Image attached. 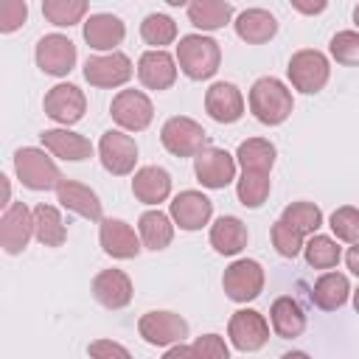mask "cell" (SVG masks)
<instances>
[{
  "label": "cell",
  "instance_id": "cell-1",
  "mask_svg": "<svg viewBox=\"0 0 359 359\" xmlns=\"http://www.w3.org/2000/svg\"><path fill=\"white\" fill-rule=\"evenodd\" d=\"M294 109V98L292 90L275 79V76H261L252 81L250 87V112L255 115V121H261L264 126H280Z\"/></svg>",
  "mask_w": 359,
  "mask_h": 359
},
{
  "label": "cell",
  "instance_id": "cell-2",
  "mask_svg": "<svg viewBox=\"0 0 359 359\" xmlns=\"http://www.w3.org/2000/svg\"><path fill=\"white\" fill-rule=\"evenodd\" d=\"M177 65L191 81L213 79L222 65V48L213 36L205 34H185L177 45Z\"/></svg>",
  "mask_w": 359,
  "mask_h": 359
},
{
  "label": "cell",
  "instance_id": "cell-3",
  "mask_svg": "<svg viewBox=\"0 0 359 359\" xmlns=\"http://www.w3.org/2000/svg\"><path fill=\"white\" fill-rule=\"evenodd\" d=\"M14 174L28 191H50L65 180L53 157L36 146H22L14 151Z\"/></svg>",
  "mask_w": 359,
  "mask_h": 359
},
{
  "label": "cell",
  "instance_id": "cell-4",
  "mask_svg": "<svg viewBox=\"0 0 359 359\" xmlns=\"http://www.w3.org/2000/svg\"><path fill=\"white\" fill-rule=\"evenodd\" d=\"M286 76H289L294 90H300L306 95H314L328 84V76H331L328 56L323 50H317V48L294 50L289 65H286Z\"/></svg>",
  "mask_w": 359,
  "mask_h": 359
},
{
  "label": "cell",
  "instance_id": "cell-5",
  "mask_svg": "<svg viewBox=\"0 0 359 359\" xmlns=\"http://www.w3.org/2000/svg\"><path fill=\"white\" fill-rule=\"evenodd\" d=\"M160 143L174 157H196L208 149V132L188 115H174L160 129Z\"/></svg>",
  "mask_w": 359,
  "mask_h": 359
},
{
  "label": "cell",
  "instance_id": "cell-6",
  "mask_svg": "<svg viewBox=\"0 0 359 359\" xmlns=\"http://www.w3.org/2000/svg\"><path fill=\"white\" fill-rule=\"evenodd\" d=\"M264 266L255 258H236L222 275V289L233 303H250L264 292Z\"/></svg>",
  "mask_w": 359,
  "mask_h": 359
},
{
  "label": "cell",
  "instance_id": "cell-7",
  "mask_svg": "<svg viewBox=\"0 0 359 359\" xmlns=\"http://www.w3.org/2000/svg\"><path fill=\"white\" fill-rule=\"evenodd\" d=\"M98 157H101L104 171H109L112 177H126V174L135 171L137 143H135L132 135H126L121 129H109L98 140Z\"/></svg>",
  "mask_w": 359,
  "mask_h": 359
},
{
  "label": "cell",
  "instance_id": "cell-8",
  "mask_svg": "<svg viewBox=\"0 0 359 359\" xmlns=\"http://www.w3.org/2000/svg\"><path fill=\"white\" fill-rule=\"evenodd\" d=\"M42 109L50 121L62 123V126H70V123H79L87 112V98L81 93V87L70 84V81H62V84H53L45 98H42Z\"/></svg>",
  "mask_w": 359,
  "mask_h": 359
},
{
  "label": "cell",
  "instance_id": "cell-9",
  "mask_svg": "<svg viewBox=\"0 0 359 359\" xmlns=\"http://www.w3.org/2000/svg\"><path fill=\"white\" fill-rule=\"evenodd\" d=\"M112 121L126 132H143L154 118V104L143 90H121L109 104Z\"/></svg>",
  "mask_w": 359,
  "mask_h": 359
},
{
  "label": "cell",
  "instance_id": "cell-10",
  "mask_svg": "<svg viewBox=\"0 0 359 359\" xmlns=\"http://www.w3.org/2000/svg\"><path fill=\"white\" fill-rule=\"evenodd\" d=\"M227 337H230L233 348L252 353L269 342V323L255 309H238V311H233V317L227 323Z\"/></svg>",
  "mask_w": 359,
  "mask_h": 359
},
{
  "label": "cell",
  "instance_id": "cell-11",
  "mask_svg": "<svg viewBox=\"0 0 359 359\" xmlns=\"http://www.w3.org/2000/svg\"><path fill=\"white\" fill-rule=\"evenodd\" d=\"M135 67H132V59L121 50H112V53H95V56H87L84 62V79L93 84V87H121L132 79Z\"/></svg>",
  "mask_w": 359,
  "mask_h": 359
},
{
  "label": "cell",
  "instance_id": "cell-12",
  "mask_svg": "<svg viewBox=\"0 0 359 359\" xmlns=\"http://www.w3.org/2000/svg\"><path fill=\"white\" fill-rule=\"evenodd\" d=\"M137 334L154 348L180 345L188 337V323L177 311H146L137 320Z\"/></svg>",
  "mask_w": 359,
  "mask_h": 359
},
{
  "label": "cell",
  "instance_id": "cell-13",
  "mask_svg": "<svg viewBox=\"0 0 359 359\" xmlns=\"http://www.w3.org/2000/svg\"><path fill=\"white\" fill-rule=\"evenodd\" d=\"M194 174L202 182V188L222 191L236 180V157L227 149L208 146L194 157Z\"/></svg>",
  "mask_w": 359,
  "mask_h": 359
},
{
  "label": "cell",
  "instance_id": "cell-14",
  "mask_svg": "<svg viewBox=\"0 0 359 359\" xmlns=\"http://www.w3.org/2000/svg\"><path fill=\"white\" fill-rule=\"evenodd\" d=\"M34 238V210L25 202H11L0 216V247L8 255H20Z\"/></svg>",
  "mask_w": 359,
  "mask_h": 359
},
{
  "label": "cell",
  "instance_id": "cell-15",
  "mask_svg": "<svg viewBox=\"0 0 359 359\" xmlns=\"http://www.w3.org/2000/svg\"><path fill=\"white\" fill-rule=\"evenodd\" d=\"M76 45L65 34H45L34 50L36 67L48 76H67L76 67Z\"/></svg>",
  "mask_w": 359,
  "mask_h": 359
},
{
  "label": "cell",
  "instance_id": "cell-16",
  "mask_svg": "<svg viewBox=\"0 0 359 359\" xmlns=\"http://www.w3.org/2000/svg\"><path fill=\"white\" fill-rule=\"evenodd\" d=\"M168 216H171V222H174L180 230L194 233V230H202V227L210 222V216H213V202H210L202 191L188 188V191H180V194L171 199Z\"/></svg>",
  "mask_w": 359,
  "mask_h": 359
},
{
  "label": "cell",
  "instance_id": "cell-17",
  "mask_svg": "<svg viewBox=\"0 0 359 359\" xmlns=\"http://www.w3.org/2000/svg\"><path fill=\"white\" fill-rule=\"evenodd\" d=\"M98 241H101V250H104L109 258H118V261L137 258L140 250H143L140 236H137V233L132 230V224H126L123 219H101Z\"/></svg>",
  "mask_w": 359,
  "mask_h": 359
},
{
  "label": "cell",
  "instance_id": "cell-18",
  "mask_svg": "<svg viewBox=\"0 0 359 359\" xmlns=\"http://www.w3.org/2000/svg\"><path fill=\"white\" fill-rule=\"evenodd\" d=\"M137 79L146 90H168L177 81V56L168 50H143L137 59Z\"/></svg>",
  "mask_w": 359,
  "mask_h": 359
},
{
  "label": "cell",
  "instance_id": "cell-19",
  "mask_svg": "<svg viewBox=\"0 0 359 359\" xmlns=\"http://www.w3.org/2000/svg\"><path fill=\"white\" fill-rule=\"evenodd\" d=\"M205 112L216 123H236L244 115V95L233 81H216L205 93Z\"/></svg>",
  "mask_w": 359,
  "mask_h": 359
},
{
  "label": "cell",
  "instance_id": "cell-20",
  "mask_svg": "<svg viewBox=\"0 0 359 359\" xmlns=\"http://www.w3.org/2000/svg\"><path fill=\"white\" fill-rule=\"evenodd\" d=\"M132 278L123 272V269H101L95 278H93V297L109 309V311H118V309H126L132 303Z\"/></svg>",
  "mask_w": 359,
  "mask_h": 359
},
{
  "label": "cell",
  "instance_id": "cell-21",
  "mask_svg": "<svg viewBox=\"0 0 359 359\" xmlns=\"http://www.w3.org/2000/svg\"><path fill=\"white\" fill-rule=\"evenodd\" d=\"M56 202L65 210H70V213H76L81 219H90V222H101L104 219V208H101L98 194L84 182L62 180V185L56 188Z\"/></svg>",
  "mask_w": 359,
  "mask_h": 359
},
{
  "label": "cell",
  "instance_id": "cell-22",
  "mask_svg": "<svg viewBox=\"0 0 359 359\" xmlns=\"http://www.w3.org/2000/svg\"><path fill=\"white\" fill-rule=\"evenodd\" d=\"M126 36V25L121 17L115 14H107V11H98V14H90L84 20V42L93 48V50H115Z\"/></svg>",
  "mask_w": 359,
  "mask_h": 359
},
{
  "label": "cell",
  "instance_id": "cell-23",
  "mask_svg": "<svg viewBox=\"0 0 359 359\" xmlns=\"http://www.w3.org/2000/svg\"><path fill=\"white\" fill-rule=\"evenodd\" d=\"M39 140H42L45 151H50L53 157L67 160V163H79V160L93 157L90 137H84L79 132H70V129H45L39 135Z\"/></svg>",
  "mask_w": 359,
  "mask_h": 359
},
{
  "label": "cell",
  "instance_id": "cell-24",
  "mask_svg": "<svg viewBox=\"0 0 359 359\" xmlns=\"http://www.w3.org/2000/svg\"><path fill=\"white\" fill-rule=\"evenodd\" d=\"M132 194L143 205H160L171 196V174L163 165H143L132 177Z\"/></svg>",
  "mask_w": 359,
  "mask_h": 359
},
{
  "label": "cell",
  "instance_id": "cell-25",
  "mask_svg": "<svg viewBox=\"0 0 359 359\" xmlns=\"http://www.w3.org/2000/svg\"><path fill=\"white\" fill-rule=\"evenodd\" d=\"M236 34L247 45H264L278 34V20L266 8H244L236 17Z\"/></svg>",
  "mask_w": 359,
  "mask_h": 359
},
{
  "label": "cell",
  "instance_id": "cell-26",
  "mask_svg": "<svg viewBox=\"0 0 359 359\" xmlns=\"http://www.w3.org/2000/svg\"><path fill=\"white\" fill-rule=\"evenodd\" d=\"M348 294H351V283H348V278L342 272H323L314 280L311 292H309L311 303L320 311H337V309H342L348 303Z\"/></svg>",
  "mask_w": 359,
  "mask_h": 359
},
{
  "label": "cell",
  "instance_id": "cell-27",
  "mask_svg": "<svg viewBox=\"0 0 359 359\" xmlns=\"http://www.w3.org/2000/svg\"><path fill=\"white\" fill-rule=\"evenodd\" d=\"M247 224L238 216H219L210 224V247L219 255H238L247 247Z\"/></svg>",
  "mask_w": 359,
  "mask_h": 359
},
{
  "label": "cell",
  "instance_id": "cell-28",
  "mask_svg": "<svg viewBox=\"0 0 359 359\" xmlns=\"http://www.w3.org/2000/svg\"><path fill=\"white\" fill-rule=\"evenodd\" d=\"M269 325L280 339H294L306 331V314L294 297H278L269 306Z\"/></svg>",
  "mask_w": 359,
  "mask_h": 359
},
{
  "label": "cell",
  "instance_id": "cell-29",
  "mask_svg": "<svg viewBox=\"0 0 359 359\" xmlns=\"http://www.w3.org/2000/svg\"><path fill=\"white\" fill-rule=\"evenodd\" d=\"M137 236H140L146 250L160 252V250H165L174 241V222L163 210H146L137 219Z\"/></svg>",
  "mask_w": 359,
  "mask_h": 359
},
{
  "label": "cell",
  "instance_id": "cell-30",
  "mask_svg": "<svg viewBox=\"0 0 359 359\" xmlns=\"http://www.w3.org/2000/svg\"><path fill=\"white\" fill-rule=\"evenodd\" d=\"M34 238L42 247H62L67 241V227L62 222L59 208L39 202L34 208Z\"/></svg>",
  "mask_w": 359,
  "mask_h": 359
},
{
  "label": "cell",
  "instance_id": "cell-31",
  "mask_svg": "<svg viewBox=\"0 0 359 359\" xmlns=\"http://www.w3.org/2000/svg\"><path fill=\"white\" fill-rule=\"evenodd\" d=\"M185 11H188L191 25L199 31H219L233 17V6L224 0H194V3H188Z\"/></svg>",
  "mask_w": 359,
  "mask_h": 359
},
{
  "label": "cell",
  "instance_id": "cell-32",
  "mask_svg": "<svg viewBox=\"0 0 359 359\" xmlns=\"http://www.w3.org/2000/svg\"><path fill=\"white\" fill-rule=\"evenodd\" d=\"M275 146L266 137H247L238 143L236 149V163L241 165V171H261L269 174L275 165Z\"/></svg>",
  "mask_w": 359,
  "mask_h": 359
},
{
  "label": "cell",
  "instance_id": "cell-33",
  "mask_svg": "<svg viewBox=\"0 0 359 359\" xmlns=\"http://www.w3.org/2000/svg\"><path fill=\"white\" fill-rule=\"evenodd\" d=\"M269 191H272L269 174H261V171H241V177L236 180V196H238V202H241L244 208H250V210L261 208V205L266 202Z\"/></svg>",
  "mask_w": 359,
  "mask_h": 359
},
{
  "label": "cell",
  "instance_id": "cell-34",
  "mask_svg": "<svg viewBox=\"0 0 359 359\" xmlns=\"http://www.w3.org/2000/svg\"><path fill=\"white\" fill-rule=\"evenodd\" d=\"M280 222H286L292 230H297L300 236H314L320 227H323V210L314 205V202H292L283 208L280 213Z\"/></svg>",
  "mask_w": 359,
  "mask_h": 359
},
{
  "label": "cell",
  "instance_id": "cell-35",
  "mask_svg": "<svg viewBox=\"0 0 359 359\" xmlns=\"http://www.w3.org/2000/svg\"><path fill=\"white\" fill-rule=\"evenodd\" d=\"M140 36L146 45H151V50H163L177 39V22L168 14H146L140 22Z\"/></svg>",
  "mask_w": 359,
  "mask_h": 359
},
{
  "label": "cell",
  "instance_id": "cell-36",
  "mask_svg": "<svg viewBox=\"0 0 359 359\" xmlns=\"http://www.w3.org/2000/svg\"><path fill=\"white\" fill-rule=\"evenodd\" d=\"M303 255H306V264L314 266V269H334L339 264V258H342L339 244L331 236H320V233H314L306 241Z\"/></svg>",
  "mask_w": 359,
  "mask_h": 359
},
{
  "label": "cell",
  "instance_id": "cell-37",
  "mask_svg": "<svg viewBox=\"0 0 359 359\" xmlns=\"http://www.w3.org/2000/svg\"><path fill=\"white\" fill-rule=\"evenodd\" d=\"M87 3L84 0H45L42 3V14H45V20L48 22H53V25H59V28H70V25H76V22H81L84 20V14H87Z\"/></svg>",
  "mask_w": 359,
  "mask_h": 359
},
{
  "label": "cell",
  "instance_id": "cell-38",
  "mask_svg": "<svg viewBox=\"0 0 359 359\" xmlns=\"http://www.w3.org/2000/svg\"><path fill=\"white\" fill-rule=\"evenodd\" d=\"M328 227L331 233L339 238V241H348V244H359V208L353 205H342L331 213L328 219Z\"/></svg>",
  "mask_w": 359,
  "mask_h": 359
},
{
  "label": "cell",
  "instance_id": "cell-39",
  "mask_svg": "<svg viewBox=\"0 0 359 359\" xmlns=\"http://www.w3.org/2000/svg\"><path fill=\"white\" fill-rule=\"evenodd\" d=\"M269 238H272V247L278 250V255H283V258H297V255L303 252V247H306L303 236H300L297 230H292V227H289L286 222H280V219L272 224Z\"/></svg>",
  "mask_w": 359,
  "mask_h": 359
},
{
  "label": "cell",
  "instance_id": "cell-40",
  "mask_svg": "<svg viewBox=\"0 0 359 359\" xmlns=\"http://www.w3.org/2000/svg\"><path fill=\"white\" fill-rule=\"evenodd\" d=\"M328 50L345 67L359 65V31H337L328 42Z\"/></svg>",
  "mask_w": 359,
  "mask_h": 359
},
{
  "label": "cell",
  "instance_id": "cell-41",
  "mask_svg": "<svg viewBox=\"0 0 359 359\" xmlns=\"http://www.w3.org/2000/svg\"><path fill=\"white\" fill-rule=\"evenodd\" d=\"M194 359H230V348L219 334H202L191 342Z\"/></svg>",
  "mask_w": 359,
  "mask_h": 359
},
{
  "label": "cell",
  "instance_id": "cell-42",
  "mask_svg": "<svg viewBox=\"0 0 359 359\" xmlns=\"http://www.w3.org/2000/svg\"><path fill=\"white\" fill-rule=\"evenodd\" d=\"M28 17V3L25 0H3L0 3V31L11 34L17 31Z\"/></svg>",
  "mask_w": 359,
  "mask_h": 359
},
{
  "label": "cell",
  "instance_id": "cell-43",
  "mask_svg": "<svg viewBox=\"0 0 359 359\" xmlns=\"http://www.w3.org/2000/svg\"><path fill=\"white\" fill-rule=\"evenodd\" d=\"M90 359H132V353L115 339H95L87 345Z\"/></svg>",
  "mask_w": 359,
  "mask_h": 359
},
{
  "label": "cell",
  "instance_id": "cell-44",
  "mask_svg": "<svg viewBox=\"0 0 359 359\" xmlns=\"http://www.w3.org/2000/svg\"><path fill=\"white\" fill-rule=\"evenodd\" d=\"M292 8L300 11V14H323L328 8L325 0H317V3H306V0H292Z\"/></svg>",
  "mask_w": 359,
  "mask_h": 359
},
{
  "label": "cell",
  "instance_id": "cell-45",
  "mask_svg": "<svg viewBox=\"0 0 359 359\" xmlns=\"http://www.w3.org/2000/svg\"><path fill=\"white\" fill-rule=\"evenodd\" d=\"M163 359H194V348H191V345H185V342L171 345V348L163 353Z\"/></svg>",
  "mask_w": 359,
  "mask_h": 359
},
{
  "label": "cell",
  "instance_id": "cell-46",
  "mask_svg": "<svg viewBox=\"0 0 359 359\" xmlns=\"http://www.w3.org/2000/svg\"><path fill=\"white\" fill-rule=\"evenodd\" d=\"M345 264H348V269L359 278V244H351V250L345 252Z\"/></svg>",
  "mask_w": 359,
  "mask_h": 359
},
{
  "label": "cell",
  "instance_id": "cell-47",
  "mask_svg": "<svg viewBox=\"0 0 359 359\" xmlns=\"http://www.w3.org/2000/svg\"><path fill=\"white\" fill-rule=\"evenodd\" d=\"M280 359H311V356H309L306 351H286Z\"/></svg>",
  "mask_w": 359,
  "mask_h": 359
},
{
  "label": "cell",
  "instance_id": "cell-48",
  "mask_svg": "<svg viewBox=\"0 0 359 359\" xmlns=\"http://www.w3.org/2000/svg\"><path fill=\"white\" fill-rule=\"evenodd\" d=\"M353 22H356V28H359V3L353 6Z\"/></svg>",
  "mask_w": 359,
  "mask_h": 359
},
{
  "label": "cell",
  "instance_id": "cell-49",
  "mask_svg": "<svg viewBox=\"0 0 359 359\" xmlns=\"http://www.w3.org/2000/svg\"><path fill=\"white\" fill-rule=\"evenodd\" d=\"M353 309H356V314H359V289L353 292Z\"/></svg>",
  "mask_w": 359,
  "mask_h": 359
}]
</instances>
